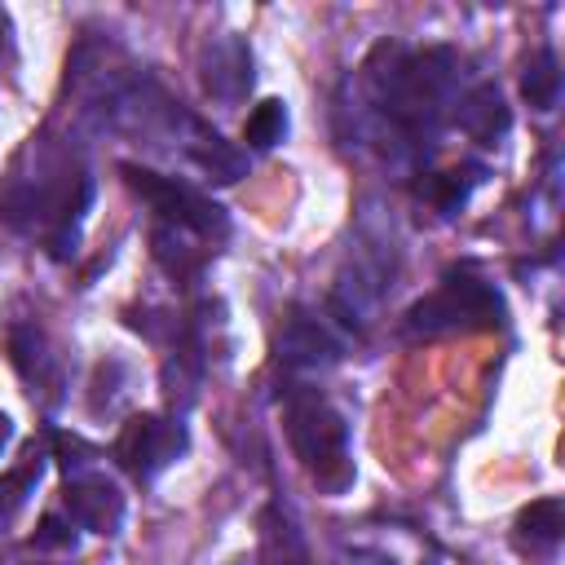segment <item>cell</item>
I'll use <instances>...</instances> for the list:
<instances>
[{"label":"cell","mask_w":565,"mask_h":565,"mask_svg":"<svg viewBox=\"0 0 565 565\" xmlns=\"http://www.w3.org/2000/svg\"><path fill=\"white\" fill-rule=\"evenodd\" d=\"M287 437L296 459L318 477L322 490H344L353 481L349 446H344V419L331 411V402L318 388H291L287 397Z\"/></svg>","instance_id":"cell-1"},{"label":"cell","mask_w":565,"mask_h":565,"mask_svg":"<svg viewBox=\"0 0 565 565\" xmlns=\"http://www.w3.org/2000/svg\"><path fill=\"white\" fill-rule=\"evenodd\" d=\"M499 322H503L499 291L468 269L446 274V282L433 296H424L406 309V327L415 335H437V331H459V327L463 331L468 327H499Z\"/></svg>","instance_id":"cell-2"},{"label":"cell","mask_w":565,"mask_h":565,"mask_svg":"<svg viewBox=\"0 0 565 565\" xmlns=\"http://www.w3.org/2000/svg\"><path fill=\"white\" fill-rule=\"evenodd\" d=\"M119 172H124V181L159 212L163 225H177V230H185V234H194V238H203V243H221V238L230 234L225 207L212 203L207 194H199L194 185H181V181L159 177V172H150V168H137V163H124Z\"/></svg>","instance_id":"cell-3"},{"label":"cell","mask_w":565,"mask_h":565,"mask_svg":"<svg viewBox=\"0 0 565 565\" xmlns=\"http://www.w3.org/2000/svg\"><path fill=\"white\" fill-rule=\"evenodd\" d=\"M181 446H185L181 424H172V419H163V415H132V419L119 428V437H115V459H119V468H128L132 477L150 481V477H159V472L181 455Z\"/></svg>","instance_id":"cell-4"},{"label":"cell","mask_w":565,"mask_h":565,"mask_svg":"<svg viewBox=\"0 0 565 565\" xmlns=\"http://www.w3.org/2000/svg\"><path fill=\"white\" fill-rule=\"evenodd\" d=\"M203 88L216 102H238L252 88V53L238 35H221L203 49Z\"/></svg>","instance_id":"cell-5"},{"label":"cell","mask_w":565,"mask_h":565,"mask_svg":"<svg viewBox=\"0 0 565 565\" xmlns=\"http://www.w3.org/2000/svg\"><path fill=\"white\" fill-rule=\"evenodd\" d=\"M62 499L71 508V521H79L93 534H115L124 521V494L106 477H71Z\"/></svg>","instance_id":"cell-6"},{"label":"cell","mask_w":565,"mask_h":565,"mask_svg":"<svg viewBox=\"0 0 565 565\" xmlns=\"http://www.w3.org/2000/svg\"><path fill=\"white\" fill-rule=\"evenodd\" d=\"M278 358L287 366H305V371H318V366H331L340 358V340L309 313H291L282 335H278Z\"/></svg>","instance_id":"cell-7"},{"label":"cell","mask_w":565,"mask_h":565,"mask_svg":"<svg viewBox=\"0 0 565 565\" xmlns=\"http://www.w3.org/2000/svg\"><path fill=\"white\" fill-rule=\"evenodd\" d=\"M455 124H459V128H463L472 141H481V146H494V141L508 132L512 115H508V106H503L499 88H494V84H481V88H472V93L459 102V110H455Z\"/></svg>","instance_id":"cell-8"},{"label":"cell","mask_w":565,"mask_h":565,"mask_svg":"<svg viewBox=\"0 0 565 565\" xmlns=\"http://www.w3.org/2000/svg\"><path fill=\"white\" fill-rule=\"evenodd\" d=\"M260 561L265 565H309L305 539H300L296 521L278 503H269L260 512Z\"/></svg>","instance_id":"cell-9"},{"label":"cell","mask_w":565,"mask_h":565,"mask_svg":"<svg viewBox=\"0 0 565 565\" xmlns=\"http://www.w3.org/2000/svg\"><path fill=\"white\" fill-rule=\"evenodd\" d=\"M190 154H194V163L203 168V172H212L216 181H238L243 177V168H247V159L230 146V141H221L216 132H207L203 124H194L190 119Z\"/></svg>","instance_id":"cell-10"},{"label":"cell","mask_w":565,"mask_h":565,"mask_svg":"<svg viewBox=\"0 0 565 565\" xmlns=\"http://www.w3.org/2000/svg\"><path fill=\"white\" fill-rule=\"evenodd\" d=\"M516 534H521L525 543H534V547H552V543H561V534H565V503H561L556 494L534 499L530 508H521V516H516Z\"/></svg>","instance_id":"cell-11"},{"label":"cell","mask_w":565,"mask_h":565,"mask_svg":"<svg viewBox=\"0 0 565 565\" xmlns=\"http://www.w3.org/2000/svg\"><path fill=\"white\" fill-rule=\"evenodd\" d=\"M521 93L534 110H552L561 102V66H556V53L552 49H539L530 62H525V75H521Z\"/></svg>","instance_id":"cell-12"},{"label":"cell","mask_w":565,"mask_h":565,"mask_svg":"<svg viewBox=\"0 0 565 565\" xmlns=\"http://www.w3.org/2000/svg\"><path fill=\"white\" fill-rule=\"evenodd\" d=\"M282 137H287V102L265 97V102L247 115V124H243V141H247L252 150H269V146H278Z\"/></svg>","instance_id":"cell-13"},{"label":"cell","mask_w":565,"mask_h":565,"mask_svg":"<svg viewBox=\"0 0 565 565\" xmlns=\"http://www.w3.org/2000/svg\"><path fill=\"white\" fill-rule=\"evenodd\" d=\"M477 177H481V168H455V172H437V177H428L424 185H419V194H428L441 212H455L463 199H468V190L477 185Z\"/></svg>","instance_id":"cell-14"},{"label":"cell","mask_w":565,"mask_h":565,"mask_svg":"<svg viewBox=\"0 0 565 565\" xmlns=\"http://www.w3.org/2000/svg\"><path fill=\"white\" fill-rule=\"evenodd\" d=\"M35 481H40V459H35V450H31V459H26L22 468H13V472L0 477V516H9V512L31 494Z\"/></svg>","instance_id":"cell-15"},{"label":"cell","mask_w":565,"mask_h":565,"mask_svg":"<svg viewBox=\"0 0 565 565\" xmlns=\"http://www.w3.org/2000/svg\"><path fill=\"white\" fill-rule=\"evenodd\" d=\"M53 446H57L62 468H66V472H75V477H79V468H88V463H93V455H97L93 446H84L79 437H66V433H57V437H53Z\"/></svg>","instance_id":"cell-16"},{"label":"cell","mask_w":565,"mask_h":565,"mask_svg":"<svg viewBox=\"0 0 565 565\" xmlns=\"http://www.w3.org/2000/svg\"><path fill=\"white\" fill-rule=\"evenodd\" d=\"M71 543V525H62V516H44L40 530H35V547H66Z\"/></svg>","instance_id":"cell-17"},{"label":"cell","mask_w":565,"mask_h":565,"mask_svg":"<svg viewBox=\"0 0 565 565\" xmlns=\"http://www.w3.org/2000/svg\"><path fill=\"white\" fill-rule=\"evenodd\" d=\"M9 437H13V419H9L4 411H0V450L9 446Z\"/></svg>","instance_id":"cell-18"}]
</instances>
